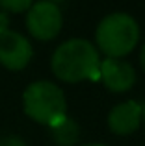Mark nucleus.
Here are the masks:
<instances>
[{"label":"nucleus","instance_id":"10","mask_svg":"<svg viewBox=\"0 0 145 146\" xmlns=\"http://www.w3.org/2000/svg\"><path fill=\"white\" fill-rule=\"evenodd\" d=\"M0 146H26V143L21 137L7 135V137H2V139H0Z\"/></svg>","mask_w":145,"mask_h":146},{"label":"nucleus","instance_id":"14","mask_svg":"<svg viewBox=\"0 0 145 146\" xmlns=\"http://www.w3.org/2000/svg\"><path fill=\"white\" fill-rule=\"evenodd\" d=\"M48 2H54L56 4V2H62V0H48Z\"/></svg>","mask_w":145,"mask_h":146},{"label":"nucleus","instance_id":"11","mask_svg":"<svg viewBox=\"0 0 145 146\" xmlns=\"http://www.w3.org/2000/svg\"><path fill=\"white\" fill-rule=\"evenodd\" d=\"M140 63H142V68L145 70V44L142 46V52H140Z\"/></svg>","mask_w":145,"mask_h":146},{"label":"nucleus","instance_id":"12","mask_svg":"<svg viewBox=\"0 0 145 146\" xmlns=\"http://www.w3.org/2000/svg\"><path fill=\"white\" fill-rule=\"evenodd\" d=\"M142 120H143V124H145V104L142 106Z\"/></svg>","mask_w":145,"mask_h":146},{"label":"nucleus","instance_id":"2","mask_svg":"<svg viewBox=\"0 0 145 146\" xmlns=\"http://www.w3.org/2000/svg\"><path fill=\"white\" fill-rule=\"evenodd\" d=\"M97 48L106 57H125L136 48L140 41V26L128 13L106 15L95 32Z\"/></svg>","mask_w":145,"mask_h":146},{"label":"nucleus","instance_id":"9","mask_svg":"<svg viewBox=\"0 0 145 146\" xmlns=\"http://www.w3.org/2000/svg\"><path fill=\"white\" fill-rule=\"evenodd\" d=\"M34 0H0V11L4 13H22L28 11Z\"/></svg>","mask_w":145,"mask_h":146},{"label":"nucleus","instance_id":"8","mask_svg":"<svg viewBox=\"0 0 145 146\" xmlns=\"http://www.w3.org/2000/svg\"><path fill=\"white\" fill-rule=\"evenodd\" d=\"M50 137L58 146H75L78 143L80 137V128L76 124V120H72L69 115H65L63 118H60L56 124H52L50 128Z\"/></svg>","mask_w":145,"mask_h":146},{"label":"nucleus","instance_id":"4","mask_svg":"<svg viewBox=\"0 0 145 146\" xmlns=\"http://www.w3.org/2000/svg\"><path fill=\"white\" fill-rule=\"evenodd\" d=\"M63 17L58 4L48 2V0H39L30 6L26 11V28L30 35L36 37L37 41H50L62 32Z\"/></svg>","mask_w":145,"mask_h":146},{"label":"nucleus","instance_id":"1","mask_svg":"<svg viewBox=\"0 0 145 146\" xmlns=\"http://www.w3.org/2000/svg\"><path fill=\"white\" fill-rule=\"evenodd\" d=\"M50 67L56 78L67 83L101 80L99 50L86 39H69L62 43L52 54Z\"/></svg>","mask_w":145,"mask_h":146},{"label":"nucleus","instance_id":"7","mask_svg":"<svg viewBox=\"0 0 145 146\" xmlns=\"http://www.w3.org/2000/svg\"><path fill=\"white\" fill-rule=\"evenodd\" d=\"M142 126V104L136 100L121 102L108 113V128L115 135H132Z\"/></svg>","mask_w":145,"mask_h":146},{"label":"nucleus","instance_id":"3","mask_svg":"<svg viewBox=\"0 0 145 146\" xmlns=\"http://www.w3.org/2000/svg\"><path fill=\"white\" fill-rule=\"evenodd\" d=\"M22 107L34 122L48 128L67 115V100L63 91L47 80L34 82L26 87L22 94Z\"/></svg>","mask_w":145,"mask_h":146},{"label":"nucleus","instance_id":"5","mask_svg":"<svg viewBox=\"0 0 145 146\" xmlns=\"http://www.w3.org/2000/svg\"><path fill=\"white\" fill-rule=\"evenodd\" d=\"M34 48L22 33L0 28V65L7 70H22L30 63Z\"/></svg>","mask_w":145,"mask_h":146},{"label":"nucleus","instance_id":"13","mask_svg":"<svg viewBox=\"0 0 145 146\" xmlns=\"http://www.w3.org/2000/svg\"><path fill=\"white\" fill-rule=\"evenodd\" d=\"M84 146H108V144H101V143H91V144H84Z\"/></svg>","mask_w":145,"mask_h":146},{"label":"nucleus","instance_id":"6","mask_svg":"<svg viewBox=\"0 0 145 146\" xmlns=\"http://www.w3.org/2000/svg\"><path fill=\"white\" fill-rule=\"evenodd\" d=\"M101 82L112 93H127L136 83V70L130 63L117 57H106L101 59Z\"/></svg>","mask_w":145,"mask_h":146}]
</instances>
